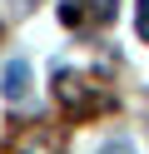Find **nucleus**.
Wrapping results in <instances>:
<instances>
[{"mask_svg": "<svg viewBox=\"0 0 149 154\" xmlns=\"http://www.w3.org/2000/svg\"><path fill=\"white\" fill-rule=\"evenodd\" d=\"M5 94L10 100H25V65H10L5 70Z\"/></svg>", "mask_w": 149, "mask_h": 154, "instance_id": "obj_1", "label": "nucleus"}, {"mask_svg": "<svg viewBox=\"0 0 149 154\" xmlns=\"http://www.w3.org/2000/svg\"><path fill=\"white\" fill-rule=\"evenodd\" d=\"M139 35L149 40V0H139Z\"/></svg>", "mask_w": 149, "mask_h": 154, "instance_id": "obj_2", "label": "nucleus"}]
</instances>
